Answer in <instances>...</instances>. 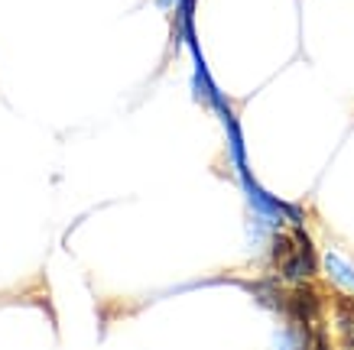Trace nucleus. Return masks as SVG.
I'll use <instances>...</instances> for the list:
<instances>
[{
  "label": "nucleus",
  "instance_id": "1",
  "mask_svg": "<svg viewBox=\"0 0 354 350\" xmlns=\"http://www.w3.org/2000/svg\"><path fill=\"white\" fill-rule=\"evenodd\" d=\"M292 311H296V318H302V321H312V318H315L319 302H315V295H312L309 289H299V292L292 295Z\"/></svg>",
  "mask_w": 354,
  "mask_h": 350
}]
</instances>
